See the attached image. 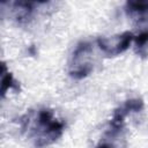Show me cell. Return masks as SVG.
<instances>
[{"label": "cell", "instance_id": "obj_1", "mask_svg": "<svg viewBox=\"0 0 148 148\" xmlns=\"http://www.w3.org/2000/svg\"><path fill=\"white\" fill-rule=\"evenodd\" d=\"M64 123L53 118V112L49 109L39 110L35 126V145L37 147L49 146L56 142L64 132Z\"/></svg>", "mask_w": 148, "mask_h": 148}, {"label": "cell", "instance_id": "obj_2", "mask_svg": "<svg viewBox=\"0 0 148 148\" xmlns=\"http://www.w3.org/2000/svg\"><path fill=\"white\" fill-rule=\"evenodd\" d=\"M91 51V44L89 42H81L76 45L73 56H72V68L69 71V75L73 79L80 80L88 76L92 71V65L89 61H81L83 57H86Z\"/></svg>", "mask_w": 148, "mask_h": 148}, {"label": "cell", "instance_id": "obj_3", "mask_svg": "<svg viewBox=\"0 0 148 148\" xmlns=\"http://www.w3.org/2000/svg\"><path fill=\"white\" fill-rule=\"evenodd\" d=\"M133 39H134L133 34L130 31H125L123 34H119L109 38L99 37L97 38V45L105 54L113 57L126 51Z\"/></svg>", "mask_w": 148, "mask_h": 148}, {"label": "cell", "instance_id": "obj_4", "mask_svg": "<svg viewBox=\"0 0 148 148\" xmlns=\"http://www.w3.org/2000/svg\"><path fill=\"white\" fill-rule=\"evenodd\" d=\"M143 109V101L141 98H131L127 99L123 105L117 108L113 112V116L110 120L111 134H117L121 131L124 126L125 118L132 112H139Z\"/></svg>", "mask_w": 148, "mask_h": 148}, {"label": "cell", "instance_id": "obj_5", "mask_svg": "<svg viewBox=\"0 0 148 148\" xmlns=\"http://www.w3.org/2000/svg\"><path fill=\"white\" fill-rule=\"evenodd\" d=\"M1 67H2V72H1V97H5L6 92L9 89H14V90L18 91L20 90V86L14 80L12 73L7 72V67H6L5 62H2Z\"/></svg>", "mask_w": 148, "mask_h": 148}, {"label": "cell", "instance_id": "obj_6", "mask_svg": "<svg viewBox=\"0 0 148 148\" xmlns=\"http://www.w3.org/2000/svg\"><path fill=\"white\" fill-rule=\"evenodd\" d=\"M13 6L15 10V18L18 22H23L30 17L34 10V2L30 1H15L13 2Z\"/></svg>", "mask_w": 148, "mask_h": 148}, {"label": "cell", "instance_id": "obj_7", "mask_svg": "<svg viewBox=\"0 0 148 148\" xmlns=\"http://www.w3.org/2000/svg\"><path fill=\"white\" fill-rule=\"evenodd\" d=\"M125 8L130 15L146 16L148 15V0H130Z\"/></svg>", "mask_w": 148, "mask_h": 148}, {"label": "cell", "instance_id": "obj_8", "mask_svg": "<svg viewBox=\"0 0 148 148\" xmlns=\"http://www.w3.org/2000/svg\"><path fill=\"white\" fill-rule=\"evenodd\" d=\"M133 40L135 43L136 49H139V50L143 49L148 44V31H145V32L139 34L138 36H134V39Z\"/></svg>", "mask_w": 148, "mask_h": 148}, {"label": "cell", "instance_id": "obj_9", "mask_svg": "<svg viewBox=\"0 0 148 148\" xmlns=\"http://www.w3.org/2000/svg\"><path fill=\"white\" fill-rule=\"evenodd\" d=\"M97 148H111V147H109L108 145H99Z\"/></svg>", "mask_w": 148, "mask_h": 148}]
</instances>
